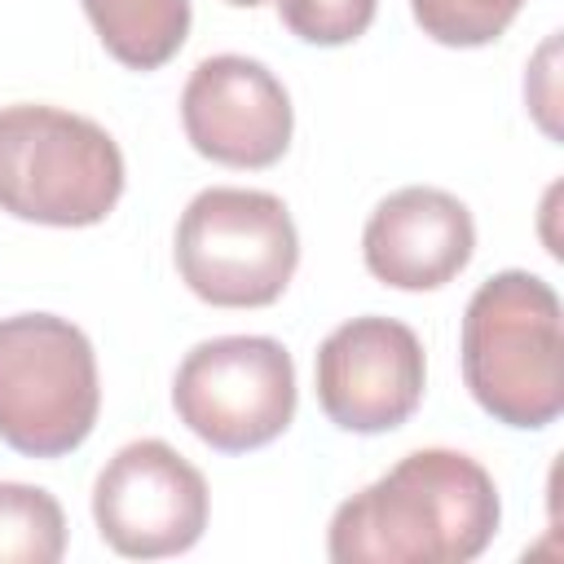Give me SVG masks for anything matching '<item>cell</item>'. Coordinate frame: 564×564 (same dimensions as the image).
Returning a JSON list of instances; mask_svg holds the SVG:
<instances>
[{
    "instance_id": "1",
    "label": "cell",
    "mask_w": 564,
    "mask_h": 564,
    "mask_svg": "<svg viewBox=\"0 0 564 564\" xmlns=\"http://www.w3.org/2000/svg\"><path fill=\"white\" fill-rule=\"evenodd\" d=\"M494 476L458 449H414L330 516L335 564H467L498 533Z\"/></svg>"
},
{
    "instance_id": "2",
    "label": "cell",
    "mask_w": 564,
    "mask_h": 564,
    "mask_svg": "<svg viewBox=\"0 0 564 564\" xmlns=\"http://www.w3.org/2000/svg\"><path fill=\"white\" fill-rule=\"evenodd\" d=\"M463 383L476 405L520 432L564 410V313L551 282L524 269L494 273L463 313Z\"/></svg>"
},
{
    "instance_id": "3",
    "label": "cell",
    "mask_w": 564,
    "mask_h": 564,
    "mask_svg": "<svg viewBox=\"0 0 564 564\" xmlns=\"http://www.w3.org/2000/svg\"><path fill=\"white\" fill-rule=\"evenodd\" d=\"M119 194L123 154L101 123L35 101L0 110V212L84 229L106 220Z\"/></svg>"
},
{
    "instance_id": "4",
    "label": "cell",
    "mask_w": 564,
    "mask_h": 564,
    "mask_svg": "<svg viewBox=\"0 0 564 564\" xmlns=\"http://www.w3.org/2000/svg\"><path fill=\"white\" fill-rule=\"evenodd\" d=\"M101 388L88 335L53 313L0 317V441L26 458L79 449Z\"/></svg>"
},
{
    "instance_id": "5",
    "label": "cell",
    "mask_w": 564,
    "mask_h": 564,
    "mask_svg": "<svg viewBox=\"0 0 564 564\" xmlns=\"http://www.w3.org/2000/svg\"><path fill=\"white\" fill-rule=\"evenodd\" d=\"M295 264L300 238L278 194L212 185L181 212L176 269L203 304L264 308L286 291Z\"/></svg>"
},
{
    "instance_id": "6",
    "label": "cell",
    "mask_w": 564,
    "mask_h": 564,
    "mask_svg": "<svg viewBox=\"0 0 564 564\" xmlns=\"http://www.w3.org/2000/svg\"><path fill=\"white\" fill-rule=\"evenodd\" d=\"M176 419L220 454L278 441L295 419V361L269 335H220L185 352L172 379Z\"/></svg>"
},
{
    "instance_id": "7",
    "label": "cell",
    "mask_w": 564,
    "mask_h": 564,
    "mask_svg": "<svg viewBox=\"0 0 564 564\" xmlns=\"http://www.w3.org/2000/svg\"><path fill=\"white\" fill-rule=\"evenodd\" d=\"M93 520L106 546L128 560L181 555L207 529V480L167 441H132L101 467Z\"/></svg>"
},
{
    "instance_id": "8",
    "label": "cell",
    "mask_w": 564,
    "mask_h": 564,
    "mask_svg": "<svg viewBox=\"0 0 564 564\" xmlns=\"http://www.w3.org/2000/svg\"><path fill=\"white\" fill-rule=\"evenodd\" d=\"M317 405L344 432H392L423 401V344L397 317H352L317 348Z\"/></svg>"
},
{
    "instance_id": "9",
    "label": "cell",
    "mask_w": 564,
    "mask_h": 564,
    "mask_svg": "<svg viewBox=\"0 0 564 564\" xmlns=\"http://www.w3.org/2000/svg\"><path fill=\"white\" fill-rule=\"evenodd\" d=\"M189 145L225 167H273L291 145V97L282 79L242 53L203 57L181 93Z\"/></svg>"
},
{
    "instance_id": "10",
    "label": "cell",
    "mask_w": 564,
    "mask_h": 564,
    "mask_svg": "<svg viewBox=\"0 0 564 564\" xmlns=\"http://www.w3.org/2000/svg\"><path fill=\"white\" fill-rule=\"evenodd\" d=\"M476 251L471 212L436 189V185H405L388 194L361 234L366 269L397 291H436L454 282Z\"/></svg>"
},
{
    "instance_id": "11",
    "label": "cell",
    "mask_w": 564,
    "mask_h": 564,
    "mask_svg": "<svg viewBox=\"0 0 564 564\" xmlns=\"http://www.w3.org/2000/svg\"><path fill=\"white\" fill-rule=\"evenodd\" d=\"M106 53L128 70H159L189 35V0H79Z\"/></svg>"
},
{
    "instance_id": "12",
    "label": "cell",
    "mask_w": 564,
    "mask_h": 564,
    "mask_svg": "<svg viewBox=\"0 0 564 564\" xmlns=\"http://www.w3.org/2000/svg\"><path fill=\"white\" fill-rule=\"evenodd\" d=\"M66 551V516L40 485L0 480V564H57Z\"/></svg>"
},
{
    "instance_id": "13",
    "label": "cell",
    "mask_w": 564,
    "mask_h": 564,
    "mask_svg": "<svg viewBox=\"0 0 564 564\" xmlns=\"http://www.w3.org/2000/svg\"><path fill=\"white\" fill-rule=\"evenodd\" d=\"M410 9L423 35H432L436 44L480 48L516 22L524 0H410Z\"/></svg>"
},
{
    "instance_id": "14",
    "label": "cell",
    "mask_w": 564,
    "mask_h": 564,
    "mask_svg": "<svg viewBox=\"0 0 564 564\" xmlns=\"http://www.w3.org/2000/svg\"><path fill=\"white\" fill-rule=\"evenodd\" d=\"M278 9L291 35H300L304 44L335 48V44H352L357 35H366L379 0H278Z\"/></svg>"
},
{
    "instance_id": "15",
    "label": "cell",
    "mask_w": 564,
    "mask_h": 564,
    "mask_svg": "<svg viewBox=\"0 0 564 564\" xmlns=\"http://www.w3.org/2000/svg\"><path fill=\"white\" fill-rule=\"evenodd\" d=\"M225 4H238V9H256V4H269V0H225Z\"/></svg>"
}]
</instances>
